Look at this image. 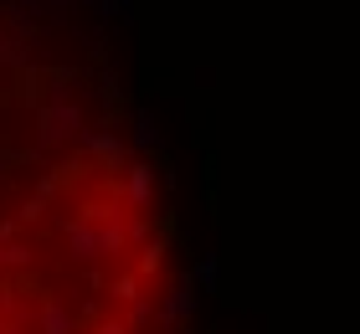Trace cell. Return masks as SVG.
Returning <instances> with one entry per match:
<instances>
[{
	"instance_id": "3957f363",
	"label": "cell",
	"mask_w": 360,
	"mask_h": 334,
	"mask_svg": "<svg viewBox=\"0 0 360 334\" xmlns=\"http://www.w3.org/2000/svg\"><path fill=\"white\" fill-rule=\"evenodd\" d=\"M37 329H41V334H72V329H77V314H72V309H62L57 298H41Z\"/></svg>"
},
{
	"instance_id": "8992f818",
	"label": "cell",
	"mask_w": 360,
	"mask_h": 334,
	"mask_svg": "<svg viewBox=\"0 0 360 334\" xmlns=\"http://www.w3.org/2000/svg\"><path fill=\"white\" fill-rule=\"evenodd\" d=\"M26 262H31V247H21V242L0 247V267H26Z\"/></svg>"
},
{
	"instance_id": "7a4b0ae2",
	"label": "cell",
	"mask_w": 360,
	"mask_h": 334,
	"mask_svg": "<svg viewBox=\"0 0 360 334\" xmlns=\"http://www.w3.org/2000/svg\"><path fill=\"white\" fill-rule=\"evenodd\" d=\"M150 186H155V175H150V165H129L124 180H119V195H124V206H150Z\"/></svg>"
},
{
	"instance_id": "5b68a950",
	"label": "cell",
	"mask_w": 360,
	"mask_h": 334,
	"mask_svg": "<svg viewBox=\"0 0 360 334\" xmlns=\"http://www.w3.org/2000/svg\"><path fill=\"white\" fill-rule=\"evenodd\" d=\"M113 298H119V304H139V273L113 278Z\"/></svg>"
},
{
	"instance_id": "277c9868",
	"label": "cell",
	"mask_w": 360,
	"mask_h": 334,
	"mask_svg": "<svg viewBox=\"0 0 360 334\" xmlns=\"http://www.w3.org/2000/svg\"><path fill=\"white\" fill-rule=\"evenodd\" d=\"M160 257H165V242H150V247H144V252H139V262H134V273H139V278H150V273H160Z\"/></svg>"
},
{
	"instance_id": "ba28073f",
	"label": "cell",
	"mask_w": 360,
	"mask_h": 334,
	"mask_svg": "<svg viewBox=\"0 0 360 334\" xmlns=\"http://www.w3.org/2000/svg\"><path fill=\"white\" fill-rule=\"evenodd\" d=\"M93 334H134V329H129L124 319H98V329Z\"/></svg>"
},
{
	"instance_id": "9c48e42d",
	"label": "cell",
	"mask_w": 360,
	"mask_h": 334,
	"mask_svg": "<svg viewBox=\"0 0 360 334\" xmlns=\"http://www.w3.org/2000/svg\"><path fill=\"white\" fill-rule=\"evenodd\" d=\"M0 334H21V329H15V324H0Z\"/></svg>"
},
{
	"instance_id": "6da1fadb",
	"label": "cell",
	"mask_w": 360,
	"mask_h": 334,
	"mask_svg": "<svg viewBox=\"0 0 360 334\" xmlns=\"http://www.w3.org/2000/svg\"><path fill=\"white\" fill-rule=\"evenodd\" d=\"M68 247L77 262H98L103 257V231H93L88 221H68Z\"/></svg>"
},
{
	"instance_id": "52a82bcc",
	"label": "cell",
	"mask_w": 360,
	"mask_h": 334,
	"mask_svg": "<svg viewBox=\"0 0 360 334\" xmlns=\"http://www.w3.org/2000/svg\"><path fill=\"white\" fill-rule=\"evenodd\" d=\"M41 211H46V200H41V195H31L26 206H21V221H41Z\"/></svg>"
}]
</instances>
